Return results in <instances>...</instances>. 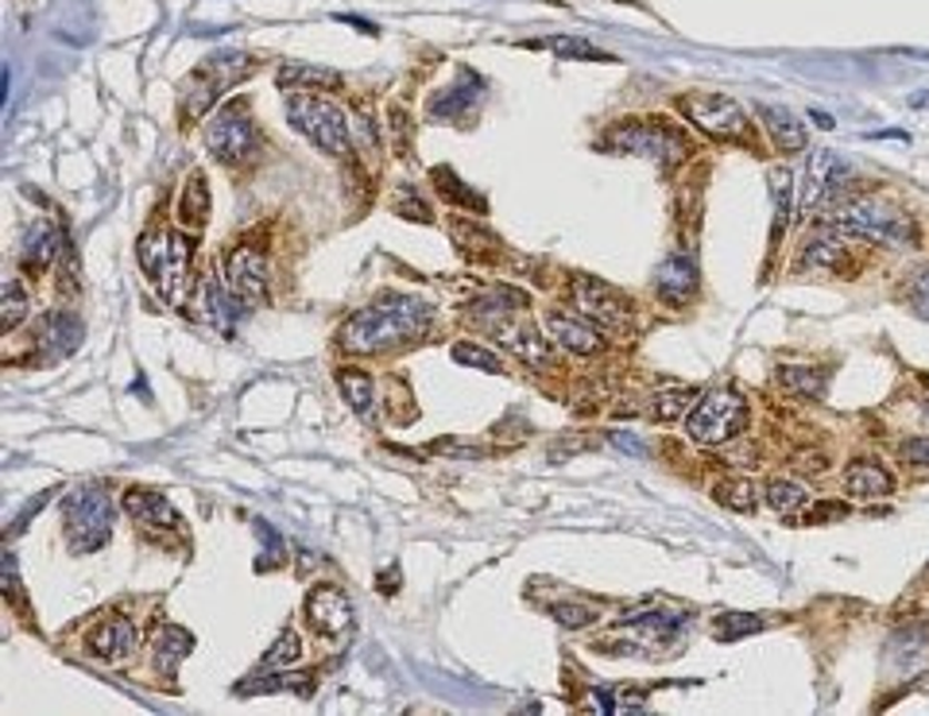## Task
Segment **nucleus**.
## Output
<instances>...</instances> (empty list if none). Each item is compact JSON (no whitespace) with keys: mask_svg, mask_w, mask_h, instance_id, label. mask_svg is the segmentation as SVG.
<instances>
[{"mask_svg":"<svg viewBox=\"0 0 929 716\" xmlns=\"http://www.w3.org/2000/svg\"><path fill=\"white\" fill-rule=\"evenodd\" d=\"M496 337L515 352L519 360L527 365H550V345L539 337V329L519 321V326H508V321H496Z\"/></svg>","mask_w":929,"mask_h":716,"instance_id":"nucleus-23","label":"nucleus"},{"mask_svg":"<svg viewBox=\"0 0 929 716\" xmlns=\"http://www.w3.org/2000/svg\"><path fill=\"white\" fill-rule=\"evenodd\" d=\"M140 264L152 275L155 290L167 298L171 306H186L194 295V237L186 233H147L140 241Z\"/></svg>","mask_w":929,"mask_h":716,"instance_id":"nucleus-3","label":"nucleus"},{"mask_svg":"<svg viewBox=\"0 0 929 716\" xmlns=\"http://www.w3.org/2000/svg\"><path fill=\"white\" fill-rule=\"evenodd\" d=\"M845 503H821L814 515H806V523H825V519H845Z\"/></svg>","mask_w":929,"mask_h":716,"instance_id":"nucleus-46","label":"nucleus"},{"mask_svg":"<svg viewBox=\"0 0 929 716\" xmlns=\"http://www.w3.org/2000/svg\"><path fill=\"white\" fill-rule=\"evenodd\" d=\"M59 248H62V241H59V229L54 225H47V222H39L35 229L23 237V248H20V267L23 272H47L51 267V259L59 256Z\"/></svg>","mask_w":929,"mask_h":716,"instance_id":"nucleus-24","label":"nucleus"},{"mask_svg":"<svg viewBox=\"0 0 929 716\" xmlns=\"http://www.w3.org/2000/svg\"><path fill=\"white\" fill-rule=\"evenodd\" d=\"M534 47H550L554 54H562V59H581V62H616L609 51H601V47L585 43V39L578 35H554L547 39V43H534Z\"/></svg>","mask_w":929,"mask_h":716,"instance_id":"nucleus-34","label":"nucleus"},{"mask_svg":"<svg viewBox=\"0 0 929 716\" xmlns=\"http://www.w3.org/2000/svg\"><path fill=\"white\" fill-rule=\"evenodd\" d=\"M206 147L217 163H244L259 147V129L252 116H244L241 109H222L217 116H210L206 124Z\"/></svg>","mask_w":929,"mask_h":716,"instance_id":"nucleus-10","label":"nucleus"},{"mask_svg":"<svg viewBox=\"0 0 929 716\" xmlns=\"http://www.w3.org/2000/svg\"><path fill=\"white\" fill-rule=\"evenodd\" d=\"M747 427V399L732 388H716L708 396H697V403L686 415V434L697 446H724Z\"/></svg>","mask_w":929,"mask_h":716,"instance_id":"nucleus-8","label":"nucleus"},{"mask_svg":"<svg viewBox=\"0 0 929 716\" xmlns=\"http://www.w3.org/2000/svg\"><path fill=\"white\" fill-rule=\"evenodd\" d=\"M767 503L778 511V515H798V511H806L809 492L802 484H794V480H770V484H767Z\"/></svg>","mask_w":929,"mask_h":716,"instance_id":"nucleus-33","label":"nucleus"},{"mask_svg":"<svg viewBox=\"0 0 929 716\" xmlns=\"http://www.w3.org/2000/svg\"><path fill=\"white\" fill-rule=\"evenodd\" d=\"M713 495L724 503V508H732V511H752L755 508V500H752V484L747 480H724V484H716L713 488Z\"/></svg>","mask_w":929,"mask_h":716,"instance_id":"nucleus-40","label":"nucleus"},{"mask_svg":"<svg viewBox=\"0 0 929 716\" xmlns=\"http://www.w3.org/2000/svg\"><path fill=\"white\" fill-rule=\"evenodd\" d=\"M547 334H550V341H558L565 352H573V357H596V352L604 349V337L596 334V326H589V321L573 318V314H565V310L547 314Z\"/></svg>","mask_w":929,"mask_h":716,"instance_id":"nucleus-16","label":"nucleus"},{"mask_svg":"<svg viewBox=\"0 0 929 716\" xmlns=\"http://www.w3.org/2000/svg\"><path fill=\"white\" fill-rule=\"evenodd\" d=\"M287 121L295 124V132H303L314 147H321L326 155H349V116L326 98L298 90L287 98Z\"/></svg>","mask_w":929,"mask_h":716,"instance_id":"nucleus-5","label":"nucleus"},{"mask_svg":"<svg viewBox=\"0 0 929 716\" xmlns=\"http://www.w3.org/2000/svg\"><path fill=\"white\" fill-rule=\"evenodd\" d=\"M775 206H778V237L786 229V214H790V171H775Z\"/></svg>","mask_w":929,"mask_h":716,"instance_id":"nucleus-44","label":"nucleus"},{"mask_svg":"<svg viewBox=\"0 0 929 716\" xmlns=\"http://www.w3.org/2000/svg\"><path fill=\"white\" fill-rule=\"evenodd\" d=\"M430 321H435V306L430 303L407 295H388L353 314L341 326V334H337V341L349 352H357V357H368V352H388L407 341H419L430 329Z\"/></svg>","mask_w":929,"mask_h":716,"instance_id":"nucleus-1","label":"nucleus"},{"mask_svg":"<svg viewBox=\"0 0 929 716\" xmlns=\"http://www.w3.org/2000/svg\"><path fill=\"white\" fill-rule=\"evenodd\" d=\"M303 658V643H298V635L295 632H283L279 640L272 643V651L264 655V671H279V666H290V663H298Z\"/></svg>","mask_w":929,"mask_h":716,"instance_id":"nucleus-38","label":"nucleus"},{"mask_svg":"<svg viewBox=\"0 0 929 716\" xmlns=\"http://www.w3.org/2000/svg\"><path fill=\"white\" fill-rule=\"evenodd\" d=\"M82 321H78V314L70 310H51L39 318V341H43V349H51L54 357H70V352L78 349V341H82Z\"/></svg>","mask_w":929,"mask_h":716,"instance_id":"nucleus-20","label":"nucleus"},{"mask_svg":"<svg viewBox=\"0 0 929 716\" xmlns=\"http://www.w3.org/2000/svg\"><path fill=\"white\" fill-rule=\"evenodd\" d=\"M306 616H310V627L318 635H345L353 627V601L334 585H318L310 589L306 596Z\"/></svg>","mask_w":929,"mask_h":716,"instance_id":"nucleus-14","label":"nucleus"},{"mask_svg":"<svg viewBox=\"0 0 929 716\" xmlns=\"http://www.w3.org/2000/svg\"><path fill=\"white\" fill-rule=\"evenodd\" d=\"M845 178H853V167H848L845 160H840L837 152H814L809 155V167H806V191H802V214H809V209H821V206H833L840 194V186H845Z\"/></svg>","mask_w":929,"mask_h":716,"instance_id":"nucleus-11","label":"nucleus"},{"mask_svg":"<svg viewBox=\"0 0 929 716\" xmlns=\"http://www.w3.org/2000/svg\"><path fill=\"white\" fill-rule=\"evenodd\" d=\"M845 264V244H840L833 233H821V237L802 244L798 267H809V272H837Z\"/></svg>","mask_w":929,"mask_h":716,"instance_id":"nucleus-28","label":"nucleus"},{"mask_svg":"<svg viewBox=\"0 0 929 716\" xmlns=\"http://www.w3.org/2000/svg\"><path fill=\"white\" fill-rule=\"evenodd\" d=\"M225 283L244 306L264 303L267 298V283H272V272H267V256L259 248H233L229 259H225Z\"/></svg>","mask_w":929,"mask_h":716,"instance_id":"nucleus-12","label":"nucleus"},{"mask_svg":"<svg viewBox=\"0 0 929 716\" xmlns=\"http://www.w3.org/2000/svg\"><path fill=\"white\" fill-rule=\"evenodd\" d=\"M825 225H829L833 233L884 244V248H922V229H918L915 217L899 214V209L884 206V202H871V198L840 202V206L829 209Z\"/></svg>","mask_w":929,"mask_h":716,"instance_id":"nucleus-2","label":"nucleus"},{"mask_svg":"<svg viewBox=\"0 0 929 716\" xmlns=\"http://www.w3.org/2000/svg\"><path fill=\"white\" fill-rule=\"evenodd\" d=\"M604 147L624 155H640V160H655L659 167H674V163L686 160L690 140L663 121H624V124H612L609 136H604Z\"/></svg>","mask_w":929,"mask_h":716,"instance_id":"nucleus-7","label":"nucleus"},{"mask_svg":"<svg viewBox=\"0 0 929 716\" xmlns=\"http://www.w3.org/2000/svg\"><path fill=\"white\" fill-rule=\"evenodd\" d=\"M915 306H918L922 318H929V267L915 279Z\"/></svg>","mask_w":929,"mask_h":716,"instance_id":"nucleus-45","label":"nucleus"},{"mask_svg":"<svg viewBox=\"0 0 929 716\" xmlns=\"http://www.w3.org/2000/svg\"><path fill=\"white\" fill-rule=\"evenodd\" d=\"M682 113L697 124L705 136L716 140H744L747 136V113L728 98V93H686L682 98Z\"/></svg>","mask_w":929,"mask_h":716,"instance_id":"nucleus-9","label":"nucleus"},{"mask_svg":"<svg viewBox=\"0 0 929 716\" xmlns=\"http://www.w3.org/2000/svg\"><path fill=\"white\" fill-rule=\"evenodd\" d=\"M845 492L853 500H884L895 492V477L876 458H860L845 469Z\"/></svg>","mask_w":929,"mask_h":716,"instance_id":"nucleus-17","label":"nucleus"},{"mask_svg":"<svg viewBox=\"0 0 929 716\" xmlns=\"http://www.w3.org/2000/svg\"><path fill=\"white\" fill-rule=\"evenodd\" d=\"M655 290L666 306H686L697 295V264L686 252H674L659 264L655 272Z\"/></svg>","mask_w":929,"mask_h":716,"instance_id":"nucleus-15","label":"nucleus"},{"mask_svg":"<svg viewBox=\"0 0 929 716\" xmlns=\"http://www.w3.org/2000/svg\"><path fill=\"white\" fill-rule=\"evenodd\" d=\"M686 627V620L682 616H663V612H643V616H632L624 620V632L627 635H640L643 647H663V643H671L674 635Z\"/></svg>","mask_w":929,"mask_h":716,"instance_id":"nucleus-25","label":"nucleus"},{"mask_svg":"<svg viewBox=\"0 0 929 716\" xmlns=\"http://www.w3.org/2000/svg\"><path fill=\"white\" fill-rule=\"evenodd\" d=\"M124 511H129L140 526H160L163 523V526H171V531L183 526V519H178V511L171 508L167 495L147 492V488H132V492L124 495Z\"/></svg>","mask_w":929,"mask_h":716,"instance_id":"nucleus-19","label":"nucleus"},{"mask_svg":"<svg viewBox=\"0 0 929 716\" xmlns=\"http://www.w3.org/2000/svg\"><path fill=\"white\" fill-rule=\"evenodd\" d=\"M472 105V93L461 90V85H453V90L438 93L435 101H430V116H438V121H453V116H461V109Z\"/></svg>","mask_w":929,"mask_h":716,"instance_id":"nucleus-39","label":"nucleus"},{"mask_svg":"<svg viewBox=\"0 0 929 716\" xmlns=\"http://www.w3.org/2000/svg\"><path fill=\"white\" fill-rule=\"evenodd\" d=\"M899 461L910 469H929V434H918V438H907V442L899 446Z\"/></svg>","mask_w":929,"mask_h":716,"instance_id":"nucleus-41","label":"nucleus"},{"mask_svg":"<svg viewBox=\"0 0 929 716\" xmlns=\"http://www.w3.org/2000/svg\"><path fill=\"white\" fill-rule=\"evenodd\" d=\"M337 388H341L345 403L353 407V415H360V419L372 415V403H376L372 376L360 372V368H341V372H337Z\"/></svg>","mask_w":929,"mask_h":716,"instance_id":"nucleus-27","label":"nucleus"},{"mask_svg":"<svg viewBox=\"0 0 929 716\" xmlns=\"http://www.w3.org/2000/svg\"><path fill=\"white\" fill-rule=\"evenodd\" d=\"M573 298H578V306L596 321V326H609V329L624 326V318L632 314V298H627L620 287H612V283L593 279V275H581V279L573 283Z\"/></svg>","mask_w":929,"mask_h":716,"instance_id":"nucleus-13","label":"nucleus"},{"mask_svg":"<svg viewBox=\"0 0 929 716\" xmlns=\"http://www.w3.org/2000/svg\"><path fill=\"white\" fill-rule=\"evenodd\" d=\"M136 651V624L132 620H105L98 632L90 635V655L105 658V663H121Z\"/></svg>","mask_w":929,"mask_h":716,"instance_id":"nucleus-18","label":"nucleus"},{"mask_svg":"<svg viewBox=\"0 0 929 716\" xmlns=\"http://www.w3.org/2000/svg\"><path fill=\"white\" fill-rule=\"evenodd\" d=\"M206 303H210V318H214L217 326L225 329V334H229L233 321L244 314V303L229 290V283L222 287V279H210L206 283Z\"/></svg>","mask_w":929,"mask_h":716,"instance_id":"nucleus-32","label":"nucleus"},{"mask_svg":"<svg viewBox=\"0 0 929 716\" xmlns=\"http://www.w3.org/2000/svg\"><path fill=\"white\" fill-rule=\"evenodd\" d=\"M191 651H194V635L183 632V627H163V632L155 635V666H160L167 678H175L178 663H183Z\"/></svg>","mask_w":929,"mask_h":716,"instance_id":"nucleus-26","label":"nucleus"},{"mask_svg":"<svg viewBox=\"0 0 929 716\" xmlns=\"http://www.w3.org/2000/svg\"><path fill=\"white\" fill-rule=\"evenodd\" d=\"M694 403H697L694 388H666V391H659V396H651L647 415L655 422H674V419H682V415H686Z\"/></svg>","mask_w":929,"mask_h":716,"instance_id":"nucleus-31","label":"nucleus"},{"mask_svg":"<svg viewBox=\"0 0 929 716\" xmlns=\"http://www.w3.org/2000/svg\"><path fill=\"white\" fill-rule=\"evenodd\" d=\"M755 113H759V121L767 124V132H770V140L778 144V152H806V144H809L806 124H802L790 109L755 105Z\"/></svg>","mask_w":929,"mask_h":716,"instance_id":"nucleus-22","label":"nucleus"},{"mask_svg":"<svg viewBox=\"0 0 929 716\" xmlns=\"http://www.w3.org/2000/svg\"><path fill=\"white\" fill-rule=\"evenodd\" d=\"M453 360L465 365V368H477V372H488V376H500L503 372L500 352L484 349V345H472V341H458V345H453Z\"/></svg>","mask_w":929,"mask_h":716,"instance_id":"nucleus-35","label":"nucleus"},{"mask_svg":"<svg viewBox=\"0 0 929 716\" xmlns=\"http://www.w3.org/2000/svg\"><path fill=\"white\" fill-rule=\"evenodd\" d=\"M256 67L244 51H214L194 67V74L183 82V116H202L225 90H233L248 70Z\"/></svg>","mask_w":929,"mask_h":716,"instance_id":"nucleus-6","label":"nucleus"},{"mask_svg":"<svg viewBox=\"0 0 929 716\" xmlns=\"http://www.w3.org/2000/svg\"><path fill=\"white\" fill-rule=\"evenodd\" d=\"M763 624H767L763 616H747V612H728V616H721V620L713 624V635H716L721 643H732V640H744V635L763 632Z\"/></svg>","mask_w":929,"mask_h":716,"instance_id":"nucleus-36","label":"nucleus"},{"mask_svg":"<svg viewBox=\"0 0 929 716\" xmlns=\"http://www.w3.org/2000/svg\"><path fill=\"white\" fill-rule=\"evenodd\" d=\"M178 217H183V225H194V229H202L210 222V186L206 175H198V171L186 178L183 198H178Z\"/></svg>","mask_w":929,"mask_h":716,"instance_id":"nucleus-29","label":"nucleus"},{"mask_svg":"<svg viewBox=\"0 0 929 716\" xmlns=\"http://www.w3.org/2000/svg\"><path fill=\"white\" fill-rule=\"evenodd\" d=\"M778 380L806 399H821L825 388H829V372H825V368H809V365H783L778 368Z\"/></svg>","mask_w":929,"mask_h":716,"instance_id":"nucleus-30","label":"nucleus"},{"mask_svg":"<svg viewBox=\"0 0 929 716\" xmlns=\"http://www.w3.org/2000/svg\"><path fill=\"white\" fill-rule=\"evenodd\" d=\"M62 526H67V542L74 554H93L113 534V500L105 488L82 484L62 500Z\"/></svg>","mask_w":929,"mask_h":716,"instance_id":"nucleus-4","label":"nucleus"},{"mask_svg":"<svg viewBox=\"0 0 929 716\" xmlns=\"http://www.w3.org/2000/svg\"><path fill=\"white\" fill-rule=\"evenodd\" d=\"M275 82H279L283 90L321 93V90H341L345 74H337V70H329V67H314V62H287V67H279Z\"/></svg>","mask_w":929,"mask_h":716,"instance_id":"nucleus-21","label":"nucleus"},{"mask_svg":"<svg viewBox=\"0 0 929 716\" xmlns=\"http://www.w3.org/2000/svg\"><path fill=\"white\" fill-rule=\"evenodd\" d=\"M407 209H411L415 222H430V206L419 198V194H415L411 183L399 186V194H396V214H407Z\"/></svg>","mask_w":929,"mask_h":716,"instance_id":"nucleus-42","label":"nucleus"},{"mask_svg":"<svg viewBox=\"0 0 929 716\" xmlns=\"http://www.w3.org/2000/svg\"><path fill=\"white\" fill-rule=\"evenodd\" d=\"M550 612H554V620H558L562 627H585L589 620H596L593 608H585V604H570V601H565V604H554Z\"/></svg>","mask_w":929,"mask_h":716,"instance_id":"nucleus-43","label":"nucleus"},{"mask_svg":"<svg viewBox=\"0 0 929 716\" xmlns=\"http://www.w3.org/2000/svg\"><path fill=\"white\" fill-rule=\"evenodd\" d=\"M31 303H28V290L20 287V279H8L4 283V303H0V326L4 329H16L23 318H28Z\"/></svg>","mask_w":929,"mask_h":716,"instance_id":"nucleus-37","label":"nucleus"}]
</instances>
